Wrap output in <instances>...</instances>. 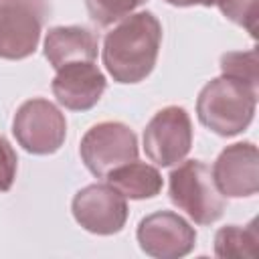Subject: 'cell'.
I'll return each mask as SVG.
<instances>
[{
	"label": "cell",
	"instance_id": "1",
	"mask_svg": "<svg viewBox=\"0 0 259 259\" xmlns=\"http://www.w3.org/2000/svg\"><path fill=\"white\" fill-rule=\"evenodd\" d=\"M162 45V24L148 12H136L119 20L105 38L101 59L107 73L117 83L144 81L158 59Z\"/></svg>",
	"mask_w": 259,
	"mask_h": 259
},
{
	"label": "cell",
	"instance_id": "2",
	"mask_svg": "<svg viewBox=\"0 0 259 259\" xmlns=\"http://www.w3.org/2000/svg\"><path fill=\"white\" fill-rule=\"evenodd\" d=\"M257 89L221 75L208 81L196 99L198 121L217 136L231 138L249 127L255 117Z\"/></svg>",
	"mask_w": 259,
	"mask_h": 259
},
{
	"label": "cell",
	"instance_id": "3",
	"mask_svg": "<svg viewBox=\"0 0 259 259\" xmlns=\"http://www.w3.org/2000/svg\"><path fill=\"white\" fill-rule=\"evenodd\" d=\"M168 194L174 206L196 225H212L225 212V196L214 186L210 168L202 160H186L168 176Z\"/></svg>",
	"mask_w": 259,
	"mask_h": 259
},
{
	"label": "cell",
	"instance_id": "4",
	"mask_svg": "<svg viewBox=\"0 0 259 259\" xmlns=\"http://www.w3.org/2000/svg\"><path fill=\"white\" fill-rule=\"evenodd\" d=\"M49 12V0H0V59L30 57Z\"/></svg>",
	"mask_w": 259,
	"mask_h": 259
},
{
	"label": "cell",
	"instance_id": "5",
	"mask_svg": "<svg viewBox=\"0 0 259 259\" xmlns=\"http://www.w3.org/2000/svg\"><path fill=\"white\" fill-rule=\"evenodd\" d=\"M12 134L28 154H55L67 136V121L61 109L42 97L24 101L12 119Z\"/></svg>",
	"mask_w": 259,
	"mask_h": 259
},
{
	"label": "cell",
	"instance_id": "6",
	"mask_svg": "<svg viewBox=\"0 0 259 259\" xmlns=\"http://www.w3.org/2000/svg\"><path fill=\"white\" fill-rule=\"evenodd\" d=\"M79 154L93 176L105 178L111 170L138 160V138L121 121H101L85 132Z\"/></svg>",
	"mask_w": 259,
	"mask_h": 259
},
{
	"label": "cell",
	"instance_id": "7",
	"mask_svg": "<svg viewBox=\"0 0 259 259\" xmlns=\"http://www.w3.org/2000/svg\"><path fill=\"white\" fill-rule=\"evenodd\" d=\"M192 148V121L184 107L168 105L160 109L144 130V152L162 168L186 158Z\"/></svg>",
	"mask_w": 259,
	"mask_h": 259
},
{
	"label": "cell",
	"instance_id": "8",
	"mask_svg": "<svg viewBox=\"0 0 259 259\" xmlns=\"http://www.w3.org/2000/svg\"><path fill=\"white\" fill-rule=\"evenodd\" d=\"M140 249L156 259H178L196 245L194 227L174 210H156L144 217L136 231Z\"/></svg>",
	"mask_w": 259,
	"mask_h": 259
},
{
	"label": "cell",
	"instance_id": "9",
	"mask_svg": "<svg viewBox=\"0 0 259 259\" xmlns=\"http://www.w3.org/2000/svg\"><path fill=\"white\" fill-rule=\"evenodd\" d=\"M75 221L93 235H113L125 227L127 202L111 184H89L71 202Z\"/></svg>",
	"mask_w": 259,
	"mask_h": 259
},
{
	"label": "cell",
	"instance_id": "10",
	"mask_svg": "<svg viewBox=\"0 0 259 259\" xmlns=\"http://www.w3.org/2000/svg\"><path fill=\"white\" fill-rule=\"evenodd\" d=\"M212 180L223 196L243 198L259 190V154L253 142L227 146L212 164Z\"/></svg>",
	"mask_w": 259,
	"mask_h": 259
},
{
	"label": "cell",
	"instance_id": "11",
	"mask_svg": "<svg viewBox=\"0 0 259 259\" xmlns=\"http://www.w3.org/2000/svg\"><path fill=\"white\" fill-rule=\"evenodd\" d=\"M105 87L107 79L95 61L69 63L57 69V75L51 83L57 101L71 111H87L95 107Z\"/></svg>",
	"mask_w": 259,
	"mask_h": 259
},
{
	"label": "cell",
	"instance_id": "12",
	"mask_svg": "<svg viewBox=\"0 0 259 259\" xmlns=\"http://www.w3.org/2000/svg\"><path fill=\"white\" fill-rule=\"evenodd\" d=\"M97 47V36L85 26H53L45 36V57L55 71L69 63L95 61Z\"/></svg>",
	"mask_w": 259,
	"mask_h": 259
},
{
	"label": "cell",
	"instance_id": "13",
	"mask_svg": "<svg viewBox=\"0 0 259 259\" xmlns=\"http://www.w3.org/2000/svg\"><path fill=\"white\" fill-rule=\"evenodd\" d=\"M107 184H111L119 194L132 200H142V198H152L160 194L164 180L162 174L158 172L156 166H150L146 162H127L115 170H111L105 176Z\"/></svg>",
	"mask_w": 259,
	"mask_h": 259
},
{
	"label": "cell",
	"instance_id": "14",
	"mask_svg": "<svg viewBox=\"0 0 259 259\" xmlns=\"http://www.w3.org/2000/svg\"><path fill=\"white\" fill-rule=\"evenodd\" d=\"M259 245V221L251 219L249 225H227L214 235V255L223 259H253Z\"/></svg>",
	"mask_w": 259,
	"mask_h": 259
},
{
	"label": "cell",
	"instance_id": "15",
	"mask_svg": "<svg viewBox=\"0 0 259 259\" xmlns=\"http://www.w3.org/2000/svg\"><path fill=\"white\" fill-rule=\"evenodd\" d=\"M257 51H231L221 57V71L227 77H233L253 89L259 87V73H257Z\"/></svg>",
	"mask_w": 259,
	"mask_h": 259
},
{
	"label": "cell",
	"instance_id": "16",
	"mask_svg": "<svg viewBox=\"0 0 259 259\" xmlns=\"http://www.w3.org/2000/svg\"><path fill=\"white\" fill-rule=\"evenodd\" d=\"M146 0H85L91 20L99 26H109L125 16H130Z\"/></svg>",
	"mask_w": 259,
	"mask_h": 259
},
{
	"label": "cell",
	"instance_id": "17",
	"mask_svg": "<svg viewBox=\"0 0 259 259\" xmlns=\"http://www.w3.org/2000/svg\"><path fill=\"white\" fill-rule=\"evenodd\" d=\"M223 16L243 26L251 36L257 34V0H214Z\"/></svg>",
	"mask_w": 259,
	"mask_h": 259
},
{
	"label": "cell",
	"instance_id": "18",
	"mask_svg": "<svg viewBox=\"0 0 259 259\" xmlns=\"http://www.w3.org/2000/svg\"><path fill=\"white\" fill-rule=\"evenodd\" d=\"M16 168H18V158L10 142L0 136V192H6L12 188V182L16 178Z\"/></svg>",
	"mask_w": 259,
	"mask_h": 259
},
{
	"label": "cell",
	"instance_id": "19",
	"mask_svg": "<svg viewBox=\"0 0 259 259\" xmlns=\"http://www.w3.org/2000/svg\"><path fill=\"white\" fill-rule=\"evenodd\" d=\"M164 2H168L172 6H182V8H186V6H214V0H164Z\"/></svg>",
	"mask_w": 259,
	"mask_h": 259
}]
</instances>
